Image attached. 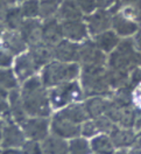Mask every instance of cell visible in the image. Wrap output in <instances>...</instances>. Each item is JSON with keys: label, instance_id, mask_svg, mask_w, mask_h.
I'll use <instances>...</instances> for the list:
<instances>
[{"label": "cell", "instance_id": "49", "mask_svg": "<svg viewBox=\"0 0 141 154\" xmlns=\"http://www.w3.org/2000/svg\"><path fill=\"white\" fill-rule=\"evenodd\" d=\"M138 67L141 68V54H140V58H139V63H138Z\"/></svg>", "mask_w": 141, "mask_h": 154}, {"label": "cell", "instance_id": "5", "mask_svg": "<svg viewBox=\"0 0 141 154\" xmlns=\"http://www.w3.org/2000/svg\"><path fill=\"white\" fill-rule=\"evenodd\" d=\"M48 96L51 109L61 110L66 106L79 103L85 99V95L78 79L66 82L48 90Z\"/></svg>", "mask_w": 141, "mask_h": 154}, {"label": "cell", "instance_id": "22", "mask_svg": "<svg viewBox=\"0 0 141 154\" xmlns=\"http://www.w3.org/2000/svg\"><path fill=\"white\" fill-rule=\"evenodd\" d=\"M109 97L103 96H92L86 97L83 103L86 109L89 119H96L98 117L105 115V111L109 105Z\"/></svg>", "mask_w": 141, "mask_h": 154}, {"label": "cell", "instance_id": "15", "mask_svg": "<svg viewBox=\"0 0 141 154\" xmlns=\"http://www.w3.org/2000/svg\"><path fill=\"white\" fill-rule=\"evenodd\" d=\"M62 30H63V38L69 41L76 42V43H81L85 40L90 38L89 30H87L84 19L63 21Z\"/></svg>", "mask_w": 141, "mask_h": 154}, {"label": "cell", "instance_id": "42", "mask_svg": "<svg viewBox=\"0 0 141 154\" xmlns=\"http://www.w3.org/2000/svg\"><path fill=\"white\" fill-rule=\"evenodd\" d=\"M132 40H133V45H134L135 49L141 54V27L138 29V32L133 35Z\"/></svg>", "mask_w": 141, "mask_h": 154}, {"label": "cell", "instance_id": "28", "mask_svg": "<svg viewBox=\"0 0 141 154\" xmlns=\"http://www.w3.org/2000/svg\"><path fill=\"white\" fill-rule=\"evenodd\" d=\"M132 91H133V87L132 85H126V87L119 88L117 90H113L112 94L109 96L111 99V102L117 104L119 106H132Z\"/></svg>", "mask_w": 141, "mask_h": 154}, {"label": "cell", "instance_id": "24", "mask_svg": "<svg viewBox=\"0 0 141 154\" xmlns=\"http://www.w3.org/2000/svg\"><path fill=\"white\" fill-rule=\"evenodd\" d=\"M41 148L42 154H69L68 141L51 134L41 143Z\"/></svg>", "mask_w": 141, "mask_h": 154}, {"label": "cell", "instance_id": "35", "mask_svg": "<svg viewBox=\"0 0 141 154\" xmlns=\"http://www.w3.org/2000/svg\"><path fill=\"white\" fill-rule=\"evenodd\" d=\"M96 125L98 127L99 133H105V134H110V132L113 130V127L115 126V124L113 123L110 118H107L106 116L104 115L102 117H98L93 119Z\"/></svg>", "mask_w": 141, "mask_h": 154}, {"label": "cell", "instance_id": "41", "mask_svg": "<svg viewBox=\"0 0 141 154\" xmlns=\"http://www.w3.org/2000/svg\"><path fill=\"white\" fill-rule=\"evenodd\" d=\"M114 0H96V5H97V10H107L113 6Z\"/></svg>", "mask_w": 141, "mask_h": 154}, {"label": "cell", "instance_id": "13", "mask_svg": "<svg viewBox=\"0 0 141 154\" xmlns=\"http://www.w3.org/2000/svg\"><path fill=\"white\" fill-rule=\"evenodd\" d=\"M1 47L0 48L6 50L13 56H18L20 54L25 53L28 46L22 38L19 30H5L0 36Z\"/></svg>", "mask_w": 141, "mask_h": 154}, {"label": "cell", "instance_id": "21", "mask_svg": "<svg viewBox=\"0 0 141 154\" xmlns=\"http://www.w3.org/2000/svg\"><path fill=\"white\" fill-rule=\"evenodd\" d=\"M57 113L68 120H70L75 124H78V125H82L84 122L89 119V116H87V112H86V109H85L83 102L70 104V105L58 110Z\"/></svg>", "mask_w": 141, "mask_h": 154}, {"label": "cell", "instance_id": "11", "mask_svg": "<svg viewBox=\"0 0 141 154\" xmlns=\"http://www.w3.org/2000/svg\"><path fill=\"white\" fill-rule=\"evenodd\" d=\"M13 66H14L13 71L18 78L19 83H23L28 78L35 76L38 70L41 69L34 57L32 56V54L27 50L17 56Z\"/></svg>", "mask_w": 141, "mask_h": 154}, {"label": "cell", "instance_id": "36", "mask_svg": "<svg viewBox=\"0 0 141 154\" xmlns=\"http://www.w3.org/2000/svg\"><path fill=\"white\" fill-rule=\"evenodd\" d=\"M22 154H42L41 143L33 141V140H26V143L20 148Z\"/></svg>", "mask_w": 141, "mask_h": 154}, {"label": "cell", "instance_id": "12", "mask_svg": "<svg viewBox=\"0 0 141 154\" xmlns=\"http://www.w3.org/2000/svg\"><path fill=\"white\" fill-rule=\"evenodd\" d=\"M111 14H120L141 27V0H114Z\"/></svg>", "mask_w": 141, "mask_h": 154}, {"label": "cell", "instance_id": "31", "mask_svg": "<svg viewBox=\"0 0 141 154\" xmlns=\"http://www.w3.org/2000/svg\"><path fill=\"white\" fill-rule=\"evenodd\" d=\"M22 14H21V11L20 8H17V10H8L6 15H5V19L6 20V23L8 26V28L11 30H19L23 20H22Z\"/></svg>", "mask_w": 141, "mask_h": 154}, {"label": "cell", "instance_id": "38", "mask_svg": "<svg viewBox=\"0 0 141 154\" xmlns=\"http://www.w3.org/2000/svg\"><path fill=\"white\" fill-rule=\"evenodd\" d=\"M132 104L133 106L141 112V83L138 85L133 87V91H132Z\"/></svg>", "mask_w": 141, "mask_h": 154}, {"label": "cell", "instance_id": "16", "mask_svg": "<svg viewBox=\"0 0 141 154\" xmlns=\"http://www.w3.org/2000/svg\"><path fill=\"white\" fill-rule=\"evenodd\" d=\"M19 33L29 48L38 46L40 43H43L42 42V25L38 23L36 20L28 19L23 21L19 29Z\"/></svg>", "mask_w": 141, "mask_h": 154}, {"label": "cell", "instance_id": "10", "mask_svg": "<svg viewBox=\"0 0 141 154\" xmlns=\"http://www.w3.org/2000/svg\"><path fill=\"white\" fill-rule=\"evenodd\" d=\"M84 21L91 38L103 32L112 29V14L107 10H96L93 13L84 17Z\"/></svg>", "mask_w": 141, "mask_h": 154}, {"label": "cell", "instance_id": "2", "mask_svg": "<svg viewBox=\"0 0 141 154\" xmlns=\"http://www.w3.org/2000/svg\"><path fill=\"white\" fill-rule=\"evenodd\" d=\"M82 68L79 63H64L53 60L41 70V82L47 89L66 82L76 81L81 76Z\"/></svg>", "mask_w": 141, "mask_h": 154}, {"label": "cell", "instance_id": "40", "mask_svg": "<svg viewBox=\"0 0 141 154\" xmlns=\"http://www.w3.org/2000/svg\"><path fill=\"white\" fill-rule=\"evenodd\" d=\"M139 83H141V68L136 67L130 72V85L135 87Z\"/></svg>", "mask_w": 141, "mask_h": 154}, {"label": "cell", "instance_id": "26", "mask_svg": "<svg viewBox=\"0 0 141 154\" xmlns=\"http://www.w3.org/2000/svg\"><path fill=\"white\" fill-rule=\"evenodd\" d=\"M58 18L63 21H72V20H83L84 14L76 4L75 0H64L58 10ZM62 21V22H63Z\"/></svg>", "mask_w": 141, "mask_h": 154}, {"label": "cell", "instance_id": "8", "mask_svg": "<svg viewBox=\"0 0 141 154\" xmlns=\"http://www.w3.org/2000/svg\"><path fill=\"white\" fill-rule=\"evenodd\" d=\"M50 134L69 141L81 135V125L68 120L56 112L50 118Z\"/></svg>", "mask_w": 141, "mask_h": 154}, {"label": "cell", "instance_id": "47", "mask_svg": "<svg viewBox=\"0 0 141 154\" xmlns=\"http://www.w3.org/2000/svg\"><path fill=\"white\" fill-rule=\"evenodd\" d=\"M2 126H4V122L0 120V143H1V137H2Z\"/></svg>", "mask_w": 141, "mask_h": 154}, {"label": "cell", "instance_id": "9", "mask_svg": "<svg viewBox=\"0 0 141 154\" xmlns=\"http://www.w3.org/2000/svg\"><path fill=\"white\" fill-rule=\"evenodd\" d=\"M26 135L19 124L14 123L12 119L4 122L2 126V137L0 148H21L26 143Z\"/></svg>", "mask_w": 141, "mask_h": 154}, {"label": "cell", "instance_id": "1", "mask_svg": "<svg viewBox=\"0 0 141 154\" xmlns=\"http://www.w3.org/2000/svg\"><path fill=\"white\" fill-rule=\"evenodd\" d=\"M20 95L28 117L49 118L51 105L49 102L48 89L42 84L40 76L35 75L25 81L20 89Z\"/></svg>", "mask_w": 141, "mask_h": 154}, {"label": "cell", "instance_id": "6", "mask_svg": "<svg viewBox=\"0 0 141 154\" xmlns=\"http://www.w3.org/2000/svg\"><path fill=\"white\" fill-rule=\"evenodd\" d=\"M20 126L27 140L42 143L50 135V118L28 117Z\"/></svg>", "mask_w": 141, "mask_h": 154}, {"label": "cell", "instance_id": "3", "mask_svg": "<svg viewBox=\"0 0 141 154\" xmlns=\"http://www.w3.org/2000/svg\"><path fill=\"white\" fill-rule=\"evenodd\" d=\"M81 76H79V83L83 89V92L86 97L92 96H103L109 97L112 94L111 88L109 87L105 71L106 67H81Z\"/></svg>", "mask_w": 141, "mask_h": 154}, {"label": "cell", "instance_id": "7", "mask_svg": "<svg viewBox=\"0 0 141 154\" xmlns=\"http://www.w3.org/2000/svg\"><path fill=\"white\" fill-rule=\"evenodd\" d=\"M78 63L81 67H106L107 55L104 54L100 49L96 46L93 40L90 38L79 43V57Z\"/></svg>", "mask_w": 141, "mask_h": 154}, {"label": "cell", "instance_id": "4", "mask_svg": "<svg viewBox=\"0 0 141 154\" xmlns=\"http://www.w3.org/2000/svg\"><path fill=\"white\" fill-rule=\"evenodd\" d=\"M140 53L135 49L132 38H121L117 48L107 55L106 67L114 70L131 72L138 67Z\"/></svg>", "mask_w": 141, "mask_h": 154}, {"label": "cell", "instance_id": "32", "mask_svg": "<svg viewBox=\"0 0 141 154\" xmlns=\"http://www.w3.org/2000/svg\"><path fill=\"white\" fill-rule=\"evenodd\" d=\"M20 11L23 18L34 19L40 15V2L38 0H26L21 6Z\"/></svg>", "mask_w": 141, "mask_h": 154}, {"label": "cell", "instance_id": "50", "mask_svg": "<svg viewBox=\"0 0 141 154\" xmlns=\"http://www.w3.org/2000/svg\"><path fill=\"white\" fill-rule=\"evenodd\" d=\"M1 151H2V149H1V148H0V154H1Z\"/></svg>", "mask_w": 141, "mask_h": 154}, {"label": "cell", "instance_id": "34", "mask_svg": "<svg viewBox=\"0 0 141 154\" xmlns=\"http://www.w3.org/2000/svg\"><path fill=\"white\" fill-rule=\"evenodd\" d=\"M97 134H99V131H98V127L96 125L93 119H87L81 125V135L82 137L90 140L91 138L96 137Z\"/></svg>", "mask_w": 141, "mask_h": 154}, {"label": "cell", "instance_id": "48", "mask_svg": "<svg viewBox=\"0 0 141 154\" xmlns=\"http://www.w3.org/2000/svg\"><path fill=\"white\" fill-rule=\"evenodd\" d=\"M4 32H5V27H4V25L0 22V36L2 35V33H4Z\"/></svg>", "mask_w": 141, "mask_h": 154}, {"label": "cell", "instance_id": "37", "mask_svg": "<svg viewBox=\"0 0 141 154\" xmlns=\"http://www.w3.org/2000/svg\"><path fill=\"white\" fill-rule=\"evenodd\" d=\"M76 4L78 5V7L81 8L82 13L84 14V17L93 13L97 10V5H96V0H75Z\"/></svg>", "mask_w": 141, "mask_h": 154}, {"label": "cell", "instance_id": "17", "mask_svg": "<svg viewBox=\"0 0 141 154\" xmlns=\"http://www.w3.org/2000/svg\"><path fill=\"white\" fill-rule=\"evenodd\" d=\"M110 138L112 140L115 149L119 148H127L131 149L134 147L135 141H136V132L133 128H122L119 126H114L113 130L110 132Z\"/></svg>", "mask_w": 141, "mask_h": 154}, {"label": "cell", "instance_id": "25", "mask_svg": "<svg viewBox=\"0 0 141 154\" xmlns=\"http://www.w3.org/2000/svg\"><path fill=\"white\" fill-rule=\"evenodd\" d=\"M90 146L92 154H113L115 147L109 134L99 133L90 139Z\"/></svg>", "mask_w": 141, "mask_h": 154}, {"label": "cell", "instance_id": "20", "mask_svg": "<svg viewBox=\"0 0 141 154\" xmlns=\"http://www.w3.org/2000/svg\"><path fill=\"white\" fill-rule=\"evenodd\" d=\"M8 104H10L11 119L19 125L22 124L28 118V115L22 104L19 89H14L8 92Z\"/></svg>", "mask_w": 141, "mask_h": 154}, {"label": "cell", "instance_id": "33", "mask_svg": "<svg viewBox=\"0 0 141 154\" xmlns=\"http://www.w3.org/2000/svg\"><path fill=\"white\" fill-rule=\"evenodd\" d=\"M58 6L60 2H57V0H44L40 4V15L46 19H50V17L57 13Z\"/></svg>", "mask_w": 141, "mask_h": 154}, {"label": "cell", "instance_id": "18", "mask_svg": "<svg viewBox=\"0 0 141 154\" xmlns=\"http://www.w3.org/2000/svg\"><path fill=\"white\" fill-rule=\"evenodd\" d=\"M62 23L57 19H48L42 25V42L49 47H55L63 40Z\"/></svg>", "mask_w": 141, "mask_h": 154}, {"label": "cell", "instance_id": "23", "mask_svg": "<svg viewBox=\"0 0 141 154\" xmlns=\"http://www.w3.org/2000/svg\"><path fill=\"white\" fill-rule=\"evenodd\" d=\"M93 42L96 43V46L103 51L104 54L109 55L110 53H112L114 49L117 48V46L119 45L120 40L115 32L112 29H109L106 32H103L100 34H98L97 36L92 38Z\"/></svg>", "mask_w": 141, "mask_h": 154}, {"label": "cell", "instance_id": "19", "mask_svg": "<svg viewBox=\"0 0 141 154\" xmlns=\"http://www.w3.org/2000/svg\"><path fill=\"white\" fill-rule=\"evenodd\" d=\"M139 28L140 26L136 22L120 14H112V30H114L120 38H133V35L138 32Z\"/></svg>", "mask_w": 141, "mask_h": 154}, {"label": "cell", "instance_id": "43", "mask_svg": "<svg viewBox=\"0 0 141 154\" xmlns=\"http://www.w3.org/2000/svg\"><path fill=\"white\" fill-rule=\"evenodd\" d=\"M1 154H22L20 148H5L1 151Z\"/></svg>", "mask_w": 141, "mask_h": 154}, {"label": "cell", "instance_id": "45", "mask_svg": "<svg viewBox=\"0 0 141 154\" xmlns=\"http://www.w3.org/2000/svg\"><path fill=\"white\" fill-rule=\"evenodd\" d=\"M131 154H141V148L140 147H132Z\"/></svg>", "mask_w": 141, "mask_h": 154}, {"label": "cell", "instance_id": "30", "mask_svg": "<svg viewBox=\"0 0 141 154\" xmlns=\"http://www.w3.org/2000/svg\"><path fill=\"white\" fill-rule=\"evenodd\" d=\"M69 154H92L90 140L79 135L68 141Z\"/></svg>", "mask_w": 141, "mask_h": 154}, {"label": "cell", "instance_id": "44", "mask_svg": "<svg viewBox=\"0 0 141 154\" xmlns=\"http://www.w3.org/2000/svg\"><path fill=\"white\" fill-rule=\"evenodd\" d=\"M113 154H131V149H127V148H119V149H115Z\"/></svg>", "mask_w": 141, "mask_h": 154}, {"label": "cell", "instance_id": "46", "mask_svg": "<svg viewBox=\"0 0 141 154\" xmlns=\"http://www.w3.org/2000/svg\"><path fill=\"white\" fill-rule=\"evenodd\" d=\"M134 147H140V148H141V135L138 134V137H136V141H135Z\"/></svg>", "mask_w": 141, "mask_h": 154}, {"label": "cell", "instance_id": "29", "mask_svg": "<svg viewBox=\"0 0 141 154\" xmlns=\"http://www.w3.org/2000/svg\"><path fill=\"white\" fill-rule=\"evenodd\" d=\"M19 81L15 76L13 69L0 68V90L10 92L14 89H18Z\"/></svg>", "mask_w": 141, "mask_h": 154}, {"label": "cell", "instance_id": "14", "mask_svg": "<svg viewBox=\"0 0 141 154\" xmlns=\"http://www.w3.org/2000/svg\"><path fill=\"white\" fill-rule=\"evenodd\" d=\"M53 49H54V60L64 63H78L79 43L63 38Z\"/></svg>", "mask_w": 141, "mask_h": 154}, {"label": "cell", "instance_id": "39", "mask_svg": "<svg viewBox=\"0 0 141 154\" xmlns=\"http://www.w3.org/2000/svg\"><path fill=\"white\" fill-rule=\"evenodd\" d=\"M14 63V56L0 48V68H11Z\"/></svg>", "mask_w": 141, "mask_h": 154}, {"label": "cell", "instance_id": "27", "mask_svg": "<svg viewBox=\"0 0 141 154\" xmlns=\"http://www.w3.org/2000/svg\"><path fill=\"white\" fill-rule=\"evenodd\" d=\"M105 76H106L107 84L112 91L130 84V72H126V71L114 70V69H110L106 67Z\"/></svg>", "mask_w": 141, "mask_h": 154}]
</instances>
